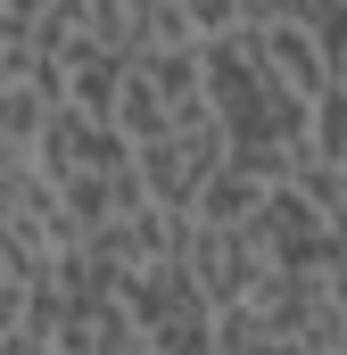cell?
Segmentation results:
<instances>
[{
	"label": "cell",
	"instance_id": "1",
	"mask_svg": "<svg viewBox=\"0 0 347 355\" xmlns=\"http://www.w3.org/2000/svg\"><path fill=\"white\" fill-rule=\"evenodd\" d=\"M198 83H207V116L223 132V157L248 166V174L281 182L306 149V99L273 83L257 50V25H215L198 42Z\"/></svg>",
	"mask_w": 347,
	"mask_h": 355
},
{
	"label": "cell",
	"instance_id": "11",
	"mask_svg": "<svg viewBox=\"0 0 347 355\" xmlns=\"http://www.w3.org/2000/svg\"><path fill=\"white\" fill-rule=\"evenodd\" d=\"M25 281H33V272H17L8 257H0V355H17V314H25Z\"/></svg>",
	"mask_w": 347,
	"mask_h": 355
},
{
	"label": "cell",
	"instance_id": "13",
	"mask_svg": "<svg viewBox=\"0 0 347 355\" xmlns=\"http://www.w3.org/2000/svg\"><path fill=\"white\" fill-rule=\"evenodd\" d=\"M240 8V25H264V17H323L331 0H232Z\"/></svg>",
	"mask_w": 347,
	"mask_h": 355
},
{
	"label": "cell",
	"instance_id": "12",
	"mask_svg": "<svg viewBox=\"0 0 347 355\" xmlns=\"http://www.w3.org/2000/svg\"><path fill=\"white\" fill-rule=\"evenodd\" d=\"M42 8H50V0H0V50H25L33 25H42Z\"/></svg>",
	"mask_w": 347,
	"mask_h": 355
},
{
	"label": "cell",
	"instance_id": "6",
	"mask_svg": "<svg viewBox=\"0 0 347 355\" xmlns=\"http://www.w3.org/2000/svg\"><path fill=\"white\" fill-rule=\"evenodd\" d=\"M50 107H58V75L33 50H0V149H33Z\"/></svg>",
	"mask_w": 347,
	"mask_h": 355
},
{
	"label": "cell",
	"instance_id": "3",
	"mask_svg": "<svg viewBox=\"0 0 347 355\" xmlns=\"http://www.w3.org/2000/svg\"><path fill=\"white\" fill-rule=\"evenodd\" d=\"M124 306H133V331H141V347H207V322H215V306H207V289H198V272L182 265V248L166 257H149V265L124 272Z\"/></svg>",
	"mask_w": 347,
	"mask_h": 355
},
{
	"label": "cell",
	"instance_id": "10",
	"mask_svg": "<svg viewBox=\"0 0 347 355\" xmlns=\"http://www.w3.org/2000/svg\"><path fill=\"white\" fill-rule=\"evenodd\" d=\"M298 157L347 166V83H323L314 99H306V149H298Z\"/></svg>",
	"mask_w": 347,
	"mask_h": 355
},
{
	"label": "cell",
	"instance_id": "4",
	"mask_svg": "<svg viewBox=\"0 0 347 355\" xmlns=\"http://www.w3.org/2000/svg\"><path fill=\"white\" fill-rule=\"evenodd\" d=\"M58 240H75V223H67L50 174H42V157L33 149H0V257L17 272H50Z\"/></svg>",
	"mask_w": 347,
	"mask_h": 355
},
{
	"label": "cell",
	"instance_id": "5",
	"mask_svg": "<svg viewBox=\"0 0 347 355\" xmlns=\"http://www.w3.org/2000/svg\"><path fill=\"white\" fill-rule=\"evenodd\" d=\"M215 157H223L215 116H174L166 132L133 141V182H141V198H158V207H174V215H190V198H198V182L215 174Z\"/></svg>",
	"mask_w": 347,
	"mask_h": 355
},
{
	"label": "cell",
	"instance_id": "8",
	"mask_svg": "<svg viewBox=\"0 0 347 355\" xmlns=\"http://www.w3.org/2000/svg\"><path fill=\"white\" fill-rule=\"evenodd\" d=\"M108 124H116L124 141H149V132L174 124V99L158 91V75H149L141 58H124V75H116V91H108Z\"/></svg>",
	"mask_w": 347,
	"mask_h": 355
},
{
	"label": "cell",
	"instance_id": "2",
	"mask_svg": "<svg viewBox=\"0 0 347 355\" xmlns=\"http://www.w3.org/2000/svg\"><path fill=\"white\" fill-rule=\"evenodd\" d=\"M33 157H42V174L58 190V207H67V223L91 232L99 215H116L124 198H141V182H133V141L108 124V116H91V107H50L42 116V132H33Z\"/></svg>",
	"mask_w": 347,
	"mask_h": 355
},
{
	"label": "cell",
	"instance_id": "9",
	"mask_svg": "<svg viewBox=\"0 0 347 355\" xmlns=\"http://www.w3.org/2000/svg\"><path fill=\"white\" fill-rule=\"evenodd\" d=\"M264 190H273L264 174H248V166H232V157H215V174L198 182V198H190V215H198V223H248Z\"/></svg>",
	"mask_w": 347,
	"mask_h": 355
},
{
	"label": "cell",
	"instance_id": "7",
	"mask_svg": "<svg viewBox=\"0 0 347 355\" xmlns=\"http://www.w3.org/2000/svg\"><path fill=\"white\" fill-rule=\"evenodd\" d=\"M257 50H264V67H273V83L298 91V99H314L323 83H339V75L323 67V50H314L306 17H264V25H257Z\"/></svg>",
	"mask_w": 347,
	"mask_h": 355
}]
</instances>
